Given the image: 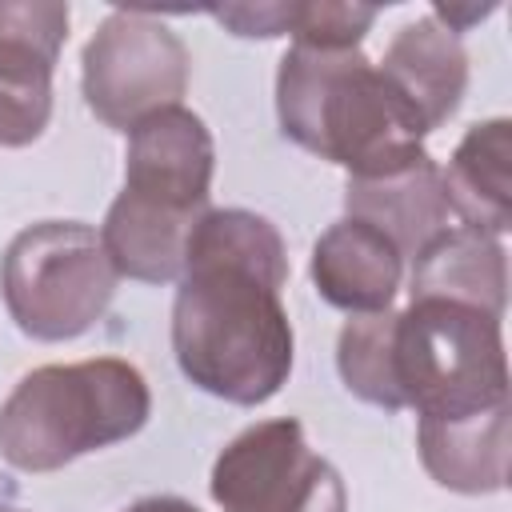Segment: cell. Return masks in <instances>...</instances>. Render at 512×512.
<instances>
[{
    "label": "cell",
    "instance_id": "16",
    "mask_svg": "<svg viewBox=\"0 0 512 512\" xmlns=\"http://www.w3.org/2000/svg\"><path fill=\"white\" fill-rule=\"evenodd\" d=\"M64 40H68V4L0 0V76L24 84H52Z\"/></svg>",
    "mask_w": 512,
    "mask_h": 512
},
{
    "label": "cell",
    "instance_id": "4",
    "mask_svg": "<svg viewBox=\"0 0 512 512\" xmlns=\"http://www.w3.org/2000/svg\"><path fill=\"white\" fill-rule=\"evenodd\" d=\"M396 388L404 408L448 416L508 400L500 320L452 300H408L392 328Z\"/></svg>",
    "mask_w": 512,
    "mask_h": 512
},
{
    "label": "cell",
    "instance_id": "7",
    "mask_svg": "<svg viewBox=\"0 0 512 512\" xmlns=\"http://www.w3.org/2000/svg\"><path fill=\"white\" fill-rule=\"evenodd\" d=\"M212 500L220 512H344L340 472L308 448L292 416L260 420L232 436L212 464Z\"/></svg>",
    "mask_w": 512,
    "mask_h": 512
},
{
    "label": "cell",
    "instance_id": "14",
    "mask_svg": "<svg viewBox=\"0 0 512 512\" xmlns=\"http://www.w3.org/2000/svg\"><path fill=\"white\" fill-rule=\"evenodd\" d=\"M204 212L160 204L136 192H120L100 224V244L116 276L144 284H172L184 272V248Z\"/></svg>",
    "mask_w": 512,
    "mask_h": 512
},
{
    "label": "cell",
    "instance_id": "6",
    "mask_svg": "<svg viewBox=\"0 0 512 512\" xmlns=\"http://www.w3.org/2000/svg\"><path fill=\"white\" fill-rule=\"evenodd\" d=\"M192 56L184 40L152 12H108L80 56V92L88 112L132 132L160 108L180 104L188 92Z\"/></svg>",
    "mask_w": 512,
    "mask_h": 512
},
{
    "label": "cell",
    "instance_id": "8",
    "mask_svg": "<svg viewBox=\"0 0 512 512\" xmlns=\"http://www.w3.org/2000/svg\"><path fill=\"white\" fill-rule=\"evenodd\" d=\"M212 168H216L212 132L184 104L160 108L128 132L124 192L176 204L188 212H208Z\"/></svg>",
    "mask_w": 512,
    "mask_h": 512
},
{
    "label": "cell",
    "instance_id": "9",
    "mask_svg": "<svg viewBox=\"0 0 512 512\" xmlns=\"http://www.w3.org/2000/svg\"><path fill=\"white\" fill-rule=\"evenodd\" d=\"M308 276L320 300L348 316L388 312L404 280V256L384 232L344 216L312 244Z\"/></svg>",
    "mask_w": 512,
    "mask_h": 512
},
{
    "label": "cell",
    "instance_id": "1",
    "mask_svg": "<svg viewBox=\"0 0 512 512\" xmlns=\"http://www.w3.org/2000/svg\"><path fill=\"white\" fill-rule=\"evenodd\" d=\"M284 284L288 248L272 220L248 208L196 220L172 300V352L200 392L256 408L288 384L296 340Z\"/></svg>",
    "mask_w": 512,
    "mask_h": 512
},
{
    "label": "cell",
    "instance_id": "13",
    "mask_svg": "<svg viewBox=\"0 0 512 512\" xmlns=\"http://www.w3.org/2000/svg\"><path fill=\"white\" fill-rule=\"evenodd\" d=\"M408 292L412 300H452L504 320V304H508L504 244L464 224L444 228L412 256Z\"/></svg>",
    "mask_w": 512,
    "mask_h": 512
},
{
    "label": "cell",
    "instance_id": "10",
    "mask_svg": "<svg viewBox=\"0 0 512 512\" xmlns=\"http://www.w3.org/2000/svg\"><path fill=\"white\" fill-rule=\"evenodd\" d=\"M344 212L384 232L400 248V256H416L436 232L448 228V216H452L440 164L428 152L376 176H348Z\"/></svg>",
    "mask_w": 512,
    "mask_h": 512
},
{
    "label": "cell",
    "instance_id": "11",
    "mask_svg": "<svg viewBox=\"0 0 512 512\" xmlns=\"http://www.w3.org/2000/svg\"><path fill=\"white\" fill-rule=\"evenodd\" d=\"M508 400L472 412L420 416L416 448L424 472L460 496H492L508 484Z\"/></svg>",
    "mask_w": 512,
    "mask_h": 512
},
{
    "label": "cell",
    "instance_id": "17",
    "mask_svg": "<svg viewBox=\"0 0 512 512\" xmlns=\"http://www.w3.org/2000/svg\"><path fill=\"white\" fill-rule=\"evenodd\" d=\"M392 328H396V312H364L352 316L340 336H336V368L344 388L364 400L376 404L384 412L404 408L400 388H396V360H392Z\"/></svg>",
    "mask_w": 512,
    "mask_h": 512
},
{
    "label": "cell",
    "instance_id": "19",
    "mask_svg": "<svg viewBox=\"0 0 512 512\" xmlns=\"http://www.w3.org/2000/svg\"><path fill=\"white\" fill-rule=\"evenodd\" d=\"M52 120V84H24L0 76V148H24L44 136Z\"/></svg>",
    "mask_w": 512,
    "mask_h": 512
},
{
    "label": "cell",
    "instance_id": "20",
    "mask_svg": "<svg viewBox=\"0 0 512 512\" xmlns=\"http://www.w3.org/2000/svg\"><path fill=\"white\" fill-rule=\"evenodd\" d=\"M124 512H200V508L184 496H144V500L128 504Z\"/></svg>",
    "mask_w": 512,
    "mask_h": 512
},
{
    "label": "cell",
    "instance_id": "3",
    "mask_svg": "<svg viewBox=\"0 0 512 512\" xmlns=\"http://www.w3.org/2000/svg\"><path fill=\"white\" fill-rule=\"evenodd\" d=\"M152 392L136 364L92 356L20 376L0 404V456L20 472H56L148 424Z\"/></svg>",
    "mask_w": 512,
    "mask_h": 512
},
{
    "label": "cell",
    "instance_id": "5",
    "mask_svg": "<svg viewBox=\"0 0 512 512\" xmlns=\"http://www.w3.org/2000/svg\"><path fill=\"white\" fill-rule=\"evenodd\" d=\"M116 268L100 232L80 220H40L20 228L0 256V296L16 328L32 340L84 336L116 296Z\"/></svg>",
    "mask_w": 512,
    "mask_h": 512
},
{
    "label": "cell",
    "instance_id": "18",
    "mask_svg": "<svg viewBox=\"0 0 512 512\" xmlns=\"http://www.w3.org/2000/svg\"><path fill=\"white\" fill-rule=\"evenodd\" d=\"M372 24H376L372 4L312 0V4H288L284 36H292V44H308V48H360V40Z\"/></svg>",
    "mask_w": 512,
    "mask_h": 512
},
{
    "label": "cell",
    "instance_id": "2",
    "mask_svg": "<svg viewBox=\"0 0 512 512\" xmlns=\"http://www.w3.org/2000/svg\"><path fill=\"white\" fill-rule=\"evenodd\" d=\"M280 132L340 164L348 176H376L424 152V120L380 76L360 48L292 44L276 68Z\"/></svg>",
    "mask_w": 512,
    "mask_h": 512
},
{
    "label": "cell",
    "instance_id": "15",
    "mask_svg": "<svg viewBox=\"0 0 512 512\" xmlns=\"http://www.w3.org/2000/svg\"><path fill=\"white\" fill-rule=\"evenodd\" d=\"M448 212L464 220V228L504 236L512 228V120L492 116L472 124L440 168Z\"/></svg>",
    "mask_w": 512,
    "mask_h": 512
},
{
    "label": "cell",
    "instance_id": "12",
    "mask_svg": "<svg viewBox=\"0 0 512 512\" xmlns=\"http://www.w3.org/2000/svg\"><path fill=\"white\" fill-rule=\"evenodd\" d=\"M380 76L412 104V112L424 120V128H440L464 100L468 88V52L460 32L440 24L432 12L404 24L384 56H380Z\"/></svg>",
    "mask_w": 512,
    "mask_h": 512
}]
</instances>
